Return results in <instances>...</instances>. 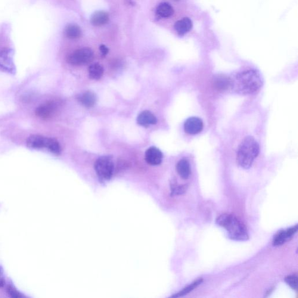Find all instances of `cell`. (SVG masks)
<instances>
[{
	"instance_id": "1",
	"label": "cell",
	"mask_w": 298,
	"mask_h": 298,
	"mask_svg": "<svg viewBox=\"0 0 298 298\" xmlns=\"http://www.w3.org/2000/svg\"><path fill=\"white\" fill-rule=\"evenodd\" d=\"M263 80L258 71L248 70L236 74L231 78L230 90L238 94L251 95L262 88Z\"/></svg>"
},
{
	"instance_id": "2",
	"label": "cell",
	"mask_w": 298,
	"mask_h": 298,
	"mask_svg": "<svg viewBox=\"0 0 298 298\" xmlns=\"http://www.w3.org/2000/svg\"><path fill=\"white\" fill-rule=\"evenodd\" d=\"M216 223L225 229L231 240L237 241L249 240L246 226L237 217L230 214H223L217 219Z\"/></svg>"
},
{
	"instance_id": "3",
	"label": "cell",
	"mask_w": 298,
	"mask_h": 298,
	"mask_svg": "<svg viewBox=\"0 0 298 298\" xmlns=\"http://www.w3.org/2000/svg\"><path fill=\"white\" fill-rule=\"evenodd\" d=\"M259 153V146L251 136H248L239 147L237 153V162L244 169H249Z\"/></svg>"
},
{
	"instance_id": "4",
	"label": "cell",
	"mask_w": 298,
	"mask_h": 298,
	"mask_svg": "<svg viewBox=\"0 0 298 298\" xmlns=\"http://www.w3.org/2000/svg\"><path fill=\"white\" fill-rule=\"evenodd\" d=\"M27 147L32 149H48L51 153L59 154L61 153V146L57 140L45 137L41 135H32L27 139Z\"/></svg>"
},
{
	"instance_id": "5",
	"label": "cell",
	"mask_w": 298,
	"mask_h": 298,
	"mask_svg": "<svg viewBox=\"0 0 298 298\" xmlns=\"http://www.w3.org/2000/svg\"><path fill=\"white\" fill-rule=\"evenodd\" d=\"M95 169L99 178L109 180L113 175L114 165L110 156H102L96 160Z\"/></svg>"
},
{
	"instance_id": "6",
	"label": "cell",
	"mask_w": 298,
	"mask_h": 298,
	"mask_svg": "<svg viewBox=\"0 0 298 298\" xmlns=\"http://www.w3.org/2000/svg\"><path fill=\"white\" fill-rule=\"evenodd\" d=\"M94 54L89 48H82L74 51L68 56L67 62L73 65H83L88 64L93 60Z\"/></svg>"
},
{
	"instance_id": "7",
	"label": "cell",
	"mask_w": 298,
	"mask_h": 298,
	"mask_svg": "<svg viewBox=\"0 0 298 298\" xmlns=\"http://www.w3.org/2000/svg\"><path fill=\"white\" fill-rule=\"evenodd\" d=\"M13 55L14 52L11 49H0V69L9 73H15Z\"/></svg>"
},
{
	"instance_id": "8",
	"label": "cell",
	"mask_w": 298,
	"mask_h": 298,
	"mask_svg": "<svg viewBox=\"0 0 298 298\" xmlns=\"http://www.w3.org/2000/svg\"><path fill=\"white\" fill-rule=\"evenodd\" d=\"M58 103L54 101H50L40 105L36 110V116L42 119H50L57 112Z\"/></svg>"
},
{
	"instance_id": "9",
	"label": "cell",
	"mask_w": 298,
	"mask_h": 298,
	"mask_svg": "<svg viewBox=\"0 0 298 298\" xmlns=\"http://www.w3.org/2000/svg\"><path fill=\"white\" fill-rule=\"evenodd\" d=\"M203 128V123L199 118L192 117L186 120L184 123L185 132L189 135H197Z\"/></svg>"
},
{
	"instance_id": "10",
	"label": "cell",
	"mask_w": 298,
	"mask_h": 298,
	"mask_svg": "<svg viewBox=\"0 0 298 298\" xmlns=\"http://www.w3.org/2000/svg\"><path fill=\"white\" fill-rule=\"evenodd\" d=\"M298 230V225L288 228L286 230H282L275 235L273 241V245L277 247L283 245L289 239L296 234Z\"/></svg>"
},
{
	"instance_id": "11",
	"label": "cell",
	"mask_w": 298,
	"mask_h": 298,
	"mask_svg": "<svg viewBox=\"0 0 298 298\" xmlns=\"http://www.w3.org/2000/svg\"><path fill=\"white\" fill-rule=\"evenodd\" d=\"M163 158L162 152L156 148H150L146 151L145 160L151 166L159 165L162 162Z\"/></svg>"
},
{
	"instance_id": "12",
	"label": "cell",
	"mask_w": 298,
	"mask_h": 298,
	"mask_svg": "<svg viewBox=\"0 0 298 298\" xmlns=\"http://www.w3.org/2000/svg\"><path fill=\"white\" fill-rule=\"evenodd\" d=\"M213 85L219 91L223 92L230 90L231 77L224 74H219L214 77Z\"/></svg>"
},
{
	"instance_id": "13",
	"label": "cell",
	"mask_w": 298,
	"mask_h": 298,
	"mask_svg": "<svg viewBox=\"0 0 298 298\" xmlns=\"http://www.w3.org/2000/svg\"><path fill=\"white\" fill-rule=\"evenodd\" d=\"M137 122L140 125L148 127L149 125L156 124L157 119L151 112L144 111L139 115L137 118Z\"/></svg>"
},
{
	"instance_id": "14",
	"label": "cell",
	"mask_w": 298,
	"mask_h": 298,
	"mask_svg": "<svg viewBox=\"0 0 298 298\" xmlns=\"http://www.w3.org/2000/svg\"><path fill=\"white\" fill-rule=\"evenodd\" d=\"M109 15L104 11H96L92 15L91 22L93 25L101 26L107 24L109 21Z\"/></svg>"
},
{
	"instance_id": "15",
	"label": "cell",
	"mask_w": 298,
	"mask_h": 298,
	"mask_svg": "<svg viewBox=\"0 0 298 298\" xmlns=\"http://www.w3.org/2000/svg\"><path fill=\"white\" fill-rule=\"evenodd\" d=\"M192 26H193V24L190 19L184 18L176 22L174 28L178 35H184L191 30Z\"/></svg>"
},
{
	"instance_id": "16",
	"label": "cell",
	"mask_w": 298,
	"mask_h": 298,
	"mask_svg": "<svg viewBox=\"0 0 298 298\" xmlns=\"http://www.w3.org/2000/svg\"><path fill=\"white\" fill-rule=\"evenodd\" d=\"M176 169L177 173L183 179H188L191 175L190 164L186 159L179 161L176 164Z\"/></svg>"
},
{
	"instance_id": "17",
	"label": "cell",
	"mask_w": 298,
	"mask_h": 298,
	"mask_svg": "<svg viewBox=\"0 0 298 298\" xmlns=\"http://www.w3.org/2000/svg\"><path fill=\"white\" fill-rule=\"evenodd\" d=\"M97 98L94 93L92 92H86L83 93L79 97V101L86 107L91 108L96 104Z\"/></svg>"
},
{
	"instance_id": "18",
	"label": "cell",
	"mask_w": 298,
	"mask_h": 298,
	"mask_svg": "<svg viewBox=\"0 0 298 298\" xmlns=\"http://www.w3.org/2000/svg\"><path fill=\"white\" fill-rule=\"evenodd\" d=\"M64 33L67 38L70 39H79L82 34L80 27L75 24L68 25L65 27Z\"/></svg>"
},
{
	"instance_id": "19",
	"label": "cell",
	"mask_w": 298,
	"mask_h": 298,
	"mask_svg": "<svg viewBox=\"0 0 298 298\" xmlns=\"http://www.w3.org/2000/svg\"><path fill=\"white\" fill-rule=\"evenodd\" d=\"M156 13L161 18H169L173 15L174 9L169 3H161L156 9Z\"/></svg>"
},
{
	"instance_id": "20",
	"label": "cell",
	"mask_w": 298,
	"mask_h": 298,
	"mask_svg": "<svg viewBox=\"0 0 298 298\" xmlns=\"http://www.w3.org/2000/svg\"><path fill=\"white\" fill-rule=\"evenodd\" d=\"M103 67L98 63L93 64L89 68V76L91 79L98 80L100 79L103 75Z\"/></svg>"
},
{
	"instance_id": "21",
	"label": "cell",
	"mask_w": 298,
	"mask_h": 298,
	"mask_svg": "<svg viewBox=\"0 0 298 298\" xmlns=\"http://www.w3.org/2000/svg\"><path fill=\"white\" fill-rule=\"evenodd\" d=\"M202 282L203 278H199L194 282H192V283L190 285H188L187 287H186L183 289V290L180 291L179 293L174 295V296H173L172 297L178 298L185 296L186 295L188 294L189 293H191V291L195 290V288H197L199 285L202 283Z\"/></svg>"
},
{
	"instance_id": "22",
	"label": "cell",
	"mask_w": 298,
	"mask_h": 298,
	"mask_svg": "<svg viewBox=\"0 0 298 298\" xmlns=\"http://www.w3.org/2000/svg\"><path fill=\"white\" fill-rule=\"evenodd\" d=\"M285 281L286 283L293 289L297 290L298 287V277L296 275H291L287 276L285 278Z\"/></svg>"
},
{
	"instance_id": "23",
	"label": "cell",
	"mask_w": 298,
	"mask_h": 298,
	"mask_svg": "<svg viewBox=\"0 0 298 298\" xmlns=\"http://www.w3.org/2000/svg\"><path fill=\"white\" fill-rule=\"evenodd\" d=\"M6 291H7L8 296L12 298H23L21 294L19 293L16 289L12 286V285H8L7 288H6Z\"/></svg>"
},
{
	"instance_id": "24",
	"label": "cell",
	"mask_w": 298,
	"mask_h": 298,
	"mask_svg": "<svg viewBox=\"0 0 298 298\" xmlns=\"http://www.w3.org/2000/svg\"><path fill=\"white\" fill-rule=\"evenodd\" d=\"M99 49H100L101 55L104 56V57L106 55L108 54V51H109V50L107 48V46L103 45H101L100 48H99Z\"/></svg>"
},
{
	"instance_id": "25",
	"label": "cell",
	"mask_w": 298,
	"mask_h": 298,
	"mask_svg": "<svg viewBox=\"0 0 298 298\" xmlns=\"http://www.w3.org/2000/svg\"><path fill=\"white\" fill-rule=\"evenodd\" d=\"M5 281L4 278L2 277L1 270H0V288L4 287Z\"/></svg>"
},
{
	"instance_id": "26",
	"label": "cell",
	"mask_w": 298,
	"mask_h": 298,
	"mask_svg": "<svg viewBox=\"0 0 298 298\" xmlns=\"http://www.w3.org/2000/svg\"><path fill=\"white\" fill-rule=\"evenodd\" d=\"M175 1H177V0H175Z\"/></svg>"
}]
</instances>
